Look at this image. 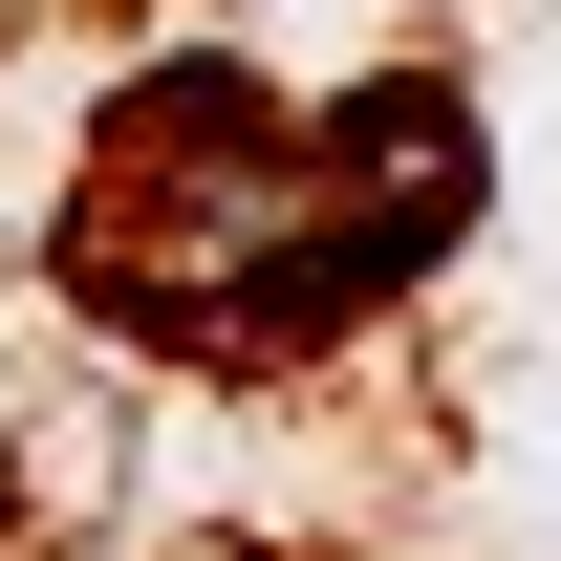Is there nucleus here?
<instances>
[{
  "mask_svg": "<svg viewBox=\"0 0 561 561\" xmlns=\"http://www.w3.org/2000/svg\"><path fill=\"white\" fill-rule=\"evenodd\" d=\"M0 432H22V367H0ZM0 518H22V454H0Z\"/></svg>",
  "mask_w": 561,
  "mask_h": 561,
  "instance_id": "2",
  "label": "nucleus"
},
{
  "mask_svg": "<svg viewBox=\"0 0 561 561\" xmlns=\"http://www.w3.org/2000/svg\"><path fill=\"white\" fill-rule=\"evenodd\" d=\"M496 151L432 66L389 87H260V66H130L108 130H87V195H66V280L130 324V346H195V367H302L389 324L454 238H476Z\"/></svg>",
  "mask_w": 561,
  "mask_h": 561,
  "instance_id": "1",
  "label": "nucleus"
}]
</instances>
